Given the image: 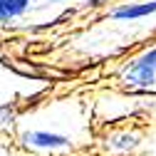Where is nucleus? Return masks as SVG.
Instances as JSON below:
<instances>
[{
	"instance_id": "f257e3e1",
	"label": "nucleus",
	"mask_w": 156,
	"mask_h": 156,
	"mask_svg": "<svg viewBox=\"0 0 156 156\" xmlns=\"http://www.w3.org/2000/svg\"><path fill=\"white\" fill-rule=\"evenodd\" d=\"M156 12V0H144V3H126V5H119L109 12L112 20L116 23H136L141 17H149Z\"/></svg>"
},
{
	"instance_id": "f03ea898",
	"label": "nucleus",
	"mask_w": 156,
	"mask_h": 156,
	"mask_svg": "<svg viewBox=\"0 0 156 156\" xmlns=\"http://www.w3.org/2000/svg\"><path fill=\"white\" fill-rule=\"evenodd\" d=\"M23 141L27 146H35V149H62V146H69L67 136L50 134V131H27L23 136Z\"/></svg>"
},
{
	"instance_id": "7ed1b4c3",
	"label": "nucleus",
	"mask_w": 156,
	"mask_h": 156,
	"mask_svg": "<svg viewBox=\"0 0 156 156\" xmlns=\"http://www.w3.org/2000/svg\"><path fill=\"white\" fill-rule=\"evenodd\" d=\"M30 8V0H0V23H10L23 17Z\"/></svg>"
},
{
	"instance_id": "20e7f679",
	"label": "nucleus",
	"mask_w": 156,
	"mask_h": 156,
	"mask_svg": "<svg viewBox=\"0 0 156 156\" xmlns=\"http://www.w3.org/2000/svg\"><path fill=\"white\" fill-rule=\"evenodd\" d=\"M94 3H97V5H99V3H109V0H94Z\"/></svg>"
},
{
	"instance_id": "39448f33",
	"label": "nucleus",
	"mask_w": 156,
	"mask_h": 156,
	"mask_svg": "<svg viewBox=\"0 0 156 156\" xmlns=\"http://www.w3.org/2000/svg\"><path fill=\"white\" fill-rule=\"evenodd\" d=\"M55 3H67V0H55Z\"/></svg>"
}]
</instances>
